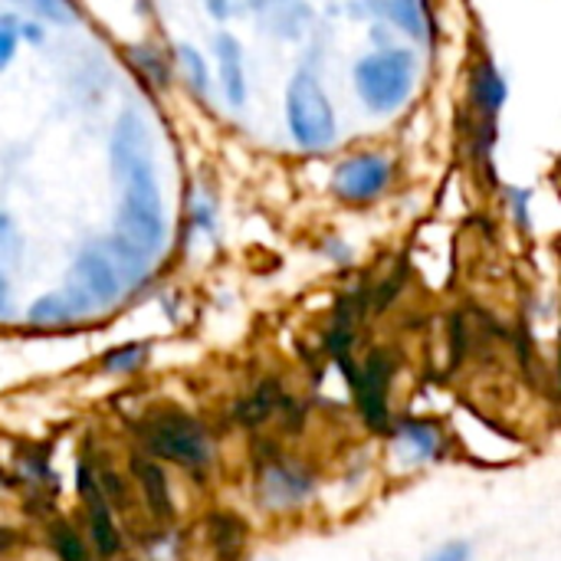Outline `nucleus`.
Returning a JSON list of instances; mask_svg holds the SVG:
<instances>
[{"instance_id": "nucleus-1", "label": "nucleus", "mask_w": 561, "mask_h": 561, "mask_svg": "<svg viewBox=\"0 0 561 561\" xmlns=\"http://www.w3.org/2000/svg\"><path fill=\"white\" fill-rule=\"evenodd\" d=\"M112 174L118 181L115 240L151 260L164 247V201L154 171V148L138 112H122L112 128Z\"/></svg>"}, {"instance_id": "nucleus-10", "label": "nucleus", "mask_w": 561, "mask_h": 561, "mask_svg": "<svg viewBox=\"0 0 561 561\" xmlns=\"http://www.w3.org/2000/svg\"><path fill=\"white\" fill-rule=\"evenodd\" d=\"M388 437L398 444V450L411 463H434L447 454L444 427L437 421H427V417H404V421L391 424Z\"/></svg>"}, {"instance_id": "nucleus-5", "label": "nucleus", "mask_w": 561, "mask_h": 561, "mask_svg": "<svg viewBox=\"0 0 561 561\" xmlns=\"http://www.w3.org/2000/svg\"><path fill=\"white\" fill-rule=\"evenodd\" d=\"M316 496V477L306 463H299L296 457H283V454H270V457H256V500L273 510V513H286V510H299Z\"/></svg>"}, {"instance_id": "nucleus-14", "label": "nucleus", "mask_w": 561, "mask_h": 561, "mask_svg": "<svg viewBox=\"0 0 561 561\" xmlns=\"http://www.w3.org/2000/svg\"><path fill=\"white\" fill-rule=\"evenodd\" d=\"M247 523L240 516H233L230 510H214L207 519V542L214 546L220 561H237L247 549Z\"/></svg>"}, {"instance_id": "nucleus-25", "label": "nucleus", "mask_w": 561, "mask_h": 561, "mask_svg": "<svg viewBox=\"0 0 561 561\" xmlns=\"http://www.w3.org/2000/svg\"><path fill=\"white\" fill-rule=\"evenodd\" d=\"M10 247H16V233L13 224L0 214V253H10Z\"/></svg>"}, {"instance_id": "nucleus-26", "label": "nucleus", "mask_w": 561, "mask_h": 561, "mask_svg": "<svg viewBox=\"0 0 561 561\" xmlns=\"http://www.w3.org/2000/svg\"><path fill=\"white\" fill-rule=\"evenodd\" d=\"M7 490H10V480H7V477L0 473V493H7Z\"/></svg>"}, {"instance_id": "nucleus-3", "label": "nucleus", "mask_w": 561, "mask_h": 561, "mask_svg": "<svg viewBox=\"0 0 561 561\" xmlns=\"http://www.w3.org/2000/svg\"><path fill=\"white\" fill-rule=\"evenodd\" d=\"M355 89L358 99L371 108V112H394L408 102L414 79H417V59L411 49L401 46H388L378 53H368L355 62Z\"/></svg>"}, {"instance_id": "nucleus-16", "label": "nucleus", "mask_w": 561, "mask_h": 561, "mask_svg": "<svg viewBox=\"0 0 561 561\" xmlns=\"http://www.w3.org/2000/svg\"><path fill=\"white\" fill-rule=\"evenodd\" d=\"M381 16H388L398 30L411 33L414 39L427 36V16L421 0H368Z\"/></svg>"}, {"instance_id": "nucleus-11", "label": "nucleus", "mask_w": 561, "mask_h": 561, "mask_svg": "<svg viewBox=\"0 0 561 561\" xmlns=\"http://www.w3.org/2000/svg\"><path fill=\"white\" fill-rule=\"evenodd\" d=\"M89 316V306L66 286V289H59V293H46V296H39L33 306H30V312H26V319H30V325H39V329H59V325H72V322H79V319H85Z\"/></svg>"}, {"instance_id": "nucleus-7", "label": "nucleus", "mask_w": 561, "mask_h": 561, "mask_svg": "<svg viewBox=\"0 0 561 561\" xmlns=\"http://www.w3.org/2000/svg\"><path fill=\"white\" fill-rule=\"evenodd\" d=\"M391 381H394V358L388 352H371L362 368L348 375V385L355 388L358 414L368 431L388 434L391 431Z\"/></svg>"}, {"instance_id": "nucleus-22", "label": "nucleus", "mask_w": 561, "mask_h": 561, "mask_svg": "<svg viewBox=\"0 0 561 561\" xmlns=\"http://www.w3.org/2000/svg\"><path fill=\"white\" fill-rule=\"evenodd\" d=\"M473 559V546L463 542V539H454V542H444L437 552H431L424 561H470Z\"/></svg>"}, {"instance_id": "nucleus-9", "label": "nucleus", "mask_w": 561, "mask_h": 561, "mask_svg": "<svg viewBox=\"0 0 561 561\" xmlns=\"http://www.w3.org/2000/svg\"><path fill=\"white\" fill-rule=\"evenodd\" d=\"M128 480H131L135 493L145 500L151 519L158 526H171L174 523V496H171V483H168L164 467L151 454L131 450L128 454Z\"/></svg>"}, {"instance_id": "nucleus-23", "label": "nucleus", "mask_w": 561, "mask_h": 561, "mask_svg": "<svg viewBox=\"0 0 561 561\" xmlns=\"http://www.w3.org/2000/svg\"><path fill=\"white\" fill-rule=\"evenodd\" d=\"M23 546V533L10 529V526H0V556H10Z\"/></svg>"}, {"instance_id": "nucleus-21", "label": "nucleus", "mask_w": 561, "mask_h": 561, "mask_svg": "<svg viewBox=\"0 0 561 561\" xmlns=\"http://www.w3.org/2000/svg\"><path fill=\"white\" fill-rule=\"evenodd\" d=\"M178 53H181V62H184V72H187L191 85H197V89L204 92V89H207V66H204L201 53L191 49V46H181Z\"/></svg>"}, {"instance_id": "nucleus-19", "label": "nucleus", "mask_w": 561, "mask_h": 561, "mask_svg": "<svg viewBox=\"0 0 561 561\" xmlns=\"http://www.w3.org/2000/svg\"><path fill=\"white\" fill-rule=\"evenodd\" d=\"M181 539L168 533V526H161V533L148 539V561H181Z\"/></svg>"}, {"instance_id": "nucleus-8", "label": "nucleus", "mask_w": 561, "mask_h": 561, "mask_svg": "<svg viewBox=\"0 0 561 561\" xmlns=\"http://www.w3.org/2000/svg\"><path fill=\"white\" fill-rule=\"evenodd\" d=\"M391 184V161L378 151H362L345 158L332 171V194L345 204H371Z\"/></svg>"}, {"instance_id": "nucleus-20", "label": "nucleus", "mask_w": 561, "mask_h": 561, "mask_svg": "<svg viewBox=\"0 0 561 561\" xmlns=\"http://www.w3.org/2000/svg\"><path fill=\"white\" fill-rule=\"evenodd\" d=\"M13 3L26 7L30 13H36L43 20H56V23L69 20V3L66 0H13Z\"/></svg>"}, {"instance_id": "nucleus-2", "label": "nucleus", "mask_w": 561, "mask_h": 561, "mask_svg": "<svg viewBox=\"0 0 561 561\" xmlns=\"http://www.w3.org/2000/svg\"><path fill=\"white\" fill-rule=\"evenodd\" d=\"M138 440L145 444V454L154 460H168L171 467L207 477L214 467V437L204 427V421L184 414V411H154L138 424Z\"/></svg>"}, {"instance_id": "nucleus-24", "label": "nucleus", "mask_w": 561, "mask_h": 561, "mask_svg": "<svg viewBox=\"0 0 561 561\" xmlns=\"http://www.w3.org/2000/svg\"><path fill=\"white\" fill-rule=\"evenodd\" d=\"M13 53H16V33L0 26V69L13 59Z\"/></svg>"}, {"instance_id": "nucleus-4", "label": "nucleus", "mask_w": 561, "mask_h": 561, "mask_svg": "<svg viewBox=\"0 0 561 561\" xmlns=\"http://www.w3.org/2000/svg\"><path fill=\"white\" fill-rule=\"evenodd\" d=\"M286 122L299 148H325L335 138V108L309 69H299L286 89Z\"/></svg>"}, {"instance_id": "nucleus-17", "label": "nucleus", "mask_w": 561, "mask_h": 561, "mask_svg": "<svg viewBox=\"0 0 561 561\" xmlns=\"http://www.w3.org/2000/svg\"><path fill=\"white\" fill-rule=\"evenodd\" d=\"M473 99L486 115L500 112V105L506 102V82H503V76L496 72L493 62H480L477 79H473Z\"/></svg>"}, {"instance_id": "nucleus-13", "label": "nucleus", "mask_w": 561, "mask_h": 561, "mask_svg": "<svg viewBox=\"0 0 561 561\" xmlns=\"http://www.w3.org/2000/svg\"><path fill=\"white\" fill-rule=\"evenodd\" d=\"M283 385L276 378H266L263 385H256L247 398H240L233 404V417L240 427H263L273 414H283Z\"/></svg>"}, {"instance_id": "nucleus-6", "label": "nucleus", "mask_w": 561, "mask_h": 561, "mask_svg": "<svg viewBox=\"0 0 561 561\" xmlns=\"http://www.w3.org/2000/svg\"><path fill=\"white\" fill-rule=\"evenodd\" d=\"M125 286H128V279L105 243L85 247L76 256L72 273H69V289L89 306V312L115 306L125 296Z\"/></svg>"}, {"instance_id": "nucleus-12", "label": "nucleus", "mask_w": 561, "mask_h": 561, "mask_svg": "<svg viewBox=\"0 0 561 561\" xmlns=\"http://www.w3.org/2000/svg\"><path fill=\"white\" fill-rule=\"evenodd\" d=\"M217 49V66H220V89L233 108L247 102V69H243V49L230 33H220L214 39Z\"/></svg>"}, {"instance_id": "nucleus-18", "label": "nucleus", "mask_w": 561, "mask_h": 561, "mask_svg": "<svg viewBox=\"0 0 561 561\" xmlns=\"http://www.w3.org/2000/svg\"><path fill=\"white\" fill-rule=\"evenodd\" d=\"M148 345L145 342H128V345H118V348H112V352H105V358H102V368L108 371V375H131V371H138L145 362H148Z\"/></svg>"}, {"instance_id": "nucleus-15", "label": "nucleus", "mask_w": 561, "mask_h": 561, "mask_svg": "<svg viewBox=\"0 0 561 561\" xmlns=\"http://www.w3.org/2000/svg\"><path fill=\"white\" fill-rule=\"evenodd\" d=\"M46 542H49L56 561H92V549H89L85 536L69 519H53L46 529Z\"/></svg>"}]
</instances>
